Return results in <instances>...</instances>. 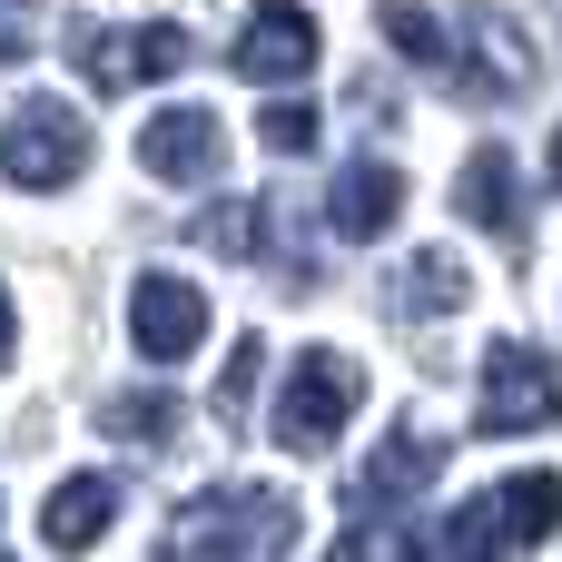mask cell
I'll return each instance as SVG.
<instances>
[{"mask_svg":"<svg viewBox=\"0 0 562 562\" xmlns=\"http://www.w3.org/2000/svg\"><path fill=\"white\" fill-rule=\"evenodd\" d=\"M286 543H296V494H277V484H217V494H198L168 524L158 562H286Z\"/></svg>","mask_w":562,"mask_h":562,"instance_id":"1","label":"cell"},{"mask_svg":"<svg viewBox=\"0 0 562 562\" xmlns=\"http://www.w3.org/2000/svg\"><path fill=\"white\" fill-rule=\"evenodd\" d=\"M356 405H366L356 356L306 346V356L286 366V395H277V445H286V454H326V445L346 435V415H356Z\"/></svg>","mask_w":562,"mask_h":562,"instance_id":"2","label":"cell"},{"mask_svg":"<svg viewBox=\"0 0 562 562\" xmlns=\"http://www.w3.org/2000/svg\"><path fill=\"white\" fill-rule=\"evenodd\" d=\"M533 425H562V366L543 356V346L504 336V346L484 356V405H474V435H484V445H504V435H533Z\"/></svg>","mask_w":562,"mask_h":562,"instance_id":"3","label":"cell"},{"mask_svg":"<svg viewBox=\"0 0 562 562\" xmlns=\"http://www.w3.org/2000/svg\"><path fill=\"white\" fill-rule=\"evenodd\" d=\"M69 49H79V79H89L99 99H119V89H138V79H178V69L198 59V40H188L178 20H148V30H99V20H79Z\"/></svg>","mask_w":562,"mask_h":562,"instance_id":"4","label":"cell"},{"mask_svg":"<svg viewBox=\"0 0 562 562\" xmlns=\"http://www.w3.org/2000/svg\"><path fill=\"white\" fill-rule=\"evenodd\" d=\"M89 168V119L59 109V99H20L0 119V178L10 188H69Z\"/></svg>","mask_w":562,"mask_h":562,"instance_id":"5","label":"cell"},{"mask_svg":"<svg viewBox=\"0 0 562 562\" xmlns=\"http://www.w3.org/2000/svg\"><path fill=\"white\" fill-rule=\"evenodd\" d=\"M128 336H138L148 366H178V356H198V336H207V296H198L188 277L148 267V277L128 286Z\"/></svg>","mask_w":562,"mask_h":562,"instance_id":"6","label":"cell"},{"mask_svg":"<svg viewBox=\"0 0 562 562\" xmlns=\"http://www.w3.org/2000/svg\"><path fill=\"white\" fill-rule=\"evenodd\" d=\"M454 89H474V99L533 89V49H524V30H514L504 10H464V20H454Z\"/></svg>","mask_w":562,"mask_h":562,"instance_id":"7","label":"cell"},{"mask_svg":"<svg viewBox=\"0 0 562 562\" xmlns=\"http://www.w3.org/2000/svg\"><path fill=\"white\" fill-rule=\"evenodd\" d=\"M138 168L148 178H168V188H198V178H217L227 168V128H217V109H158L148 128H138Z\"/></svg>","mask_w":562,"mask_h":562,"instance_id":"8","label":"cell"},{"mask_svg":"<svg viewBox=\"0 0 562 562\" xmlns=\"http://www.w3.org/2000/svg\"><path fill=\"white\" fill-rule=\"evenodd\" d=\"M316 49H326V40H316V20H306L296 0H257L247 30H237V69L267 79V89H296V79L316 69Z\"/></svg>","mask_w":562,"mask_h":562,"instance_id":"9","label":"cell"},{"mask_svg":"<svg viewBox=\"0 0 562 562\" xmlns=\"http://www.w3.org/2000/svg\"><path fill=\"white\" fill-rule=\"evenodd\" d=\"M395 217H405V168H385V158H356V168L336 178V198H326V227H336L346 247H375Z\"/></svg>","mask_w":562,"mask_h":562,"instance_id":"10","label":"cell"},{"mask_svg":"<svg viewBox=\"0 0 562 562\" xmlns=\"http://www.w3.org/2000/svg\"><path fill=\"white\" fill-rule=\"evenodd\" d=\"M435 474H445V445H435V435H415V425H395V435L366 454L356 504H366V514H395V504H405V494H425Z\"/></svg>","mask_w":562,"mask_h":562,"instance_id":"11","label":"cell"},{"mask_svg":"<svg viewBox=\"0 0 562 562\" xmlns=\"http://www.w3.org/2000/svg\"><path fill=\"white\" fill-rule=\"evenodd\" d=\"M109 524H119V484H109V474H69V484H49V504H40V543H49V553H99Z\"/></svg>","mask_w":562,"mask_h":562,"instance_id":"12","label":"cell"},{"mask_svg":"<svg viewBox=\"0 0 562 562\" xmlns=\"http://www.w3.org/2000/svg\"><path fill=\"white\" fill-rule=\"evenodd\" d=\"M454 207L484 227V237H524V188H514V148H474L464 178H454Z\"/></svg>","mask_w":562,"mask_h":562,"instance_id":"13","label":"cell"},{"mask_svg":"<svg viewBox=\"0 0 562 562\" xmlns=\"http://www.w3.org/2000/svg\"><path fill=\"white\" fill-rule=\"evenodd\" d=\"M504 553H524L504 484H494V494H474V504H454V514H445V533H435V562H504Z\"/></svg>","mask_w":562,"mask_h":562,"instance_id":"14","label":"cell"},{"mask_svg":"<svg viewBox=\"0 0 562 562\" xmlns=\"http://www.w3.org/2000/svg\"><path fill=\"white\" fill-rule=\"evenodd\" d=\"M464 296H474V277H464L454 247H425V257H405V277H395V306H405V316H454Z\"/></svg>","mask_w":562,"mask_h":562,"instance_id":"15","label":"cell"},{"mask_svg":"<svg viewBox=\"0 0 562 562\" xmlns=\"http://www.w3.org/2000/svg\"><path fill=\"white\" fill-rule=\"evenodd\" d=\"M178 425H188V405H178V395H158V385H148V395H109V405H99V435H109V445H138V454L178 445Z\"/></svg>","mask_w":562,"mask_h":562,"instance_id":"16","label":"cell"},{"mask_svg":"<svg viewBox=\"0 0 562 562\" xmlns=\"http://www.w3.org/2000/svg\"><path fill=\"white\" fill-rule=\"evenodd\" d=\"M375 30H385L415 69H454V30H445L425 0H375Z\"/></svg>","mask_w":562,"mask_h":562,"instance_id":"17","label":"cell"},{"mask_svg":"<svg viewBox=\"0 0 562 562\" xmlns=\"http://www.w3.org/2000/svg\"><path fill=\"white\" fill-rule=\"evenodd\" d=\"M257 237H267V198H217L198 217V247H217V257H257Z\"/></svg>","mask_w":562,"mask_h":562,"instance_id":"18","label":"cell"},{"mask_svg":"<svg viewBox=\"0 0 562 562\" xmlns=\"http://www.w3.org/2000/svg\"><path fill=\"white\" fill-rule=\"evenodd\" d=\"M257 366H267V346H257V336H237V346H227V375H217V395H207L217 435H227V425H247V395H257Z\"/></svg>","mask_w":562,"mask_h":562,"instance_id":"19","label":"cell"},{"mask_svg":"<svg viewBox=\"0 0 562 562\" xmlns=\"http://www.w3.org/2000/svg\"><path fill=\"white\" fill-rule=\"evenodd\" d=\"M326 562H435V543H415L405 524H356Z\"/></svg>","mask_w":562,"mask_h":562,"instance_id":"20","label":"cell"},{"mask_svg":"<svg viewBox=\"0 0 562 562\" xmlns=\"http://www.w3.org/2000/svg\"><path fill=\"white\" fill-rule=\"evenodd\" d=\"M316 128H326V119H316L306 99H267V119H257V138H267L277 158H306V148H316Z\"/></svg>","mask_w":562,"mask_h":562,"instance_id":"21","label":"cell"},{"mask_svg":"<svg viewBox=\"0 0 562 562\" xmlns=\"http://www.w3.org/2000/svg\"><path fill=\"white\" fill-rule=\"evenodd\" d=\"M10 346H20V316H10V286H0V366H10Z\"/></svg>","mask_w":562,"mask_h":562,"instance_id":"22","label":"cell"},{"mask_svg":"<svg viewBox=\"0 0 562 562\" xmlns=\"http://www.w3.org/2000/svg\"><path fill=\"white\" fill-rule=\"evenodd\" d=\"M543 178H553V188H562V128H553V148H543Z\"/></svg>","mask_w":562,"mask_h":562,"instance_id":"23","label":"cell"},{"mask_svg":"<svg viewBox=\"0 0 562 562\" xmlns=\"http://www.w3.org/2000/svg\"><path fill=\"white\" fill-rule=\"evenodd\" d=\"M0 10H20V0H0Z\"/></svg>","mask_w":562,"mask_h":562,"instance_id":"24","label":"cell"},{"mask_svg":"<svg viewBox=\"0 0 562 562\" xmlns=\"http://www.w3.org/2000/svg\"><path fill=\"white\" fill-rule=\"evenodd\" d=\"M0 562H10V553H0Z\"/></svg>","mask_w":562,"mask_h":562,"instance_id":"25","label":"cell"}]
</instances>
